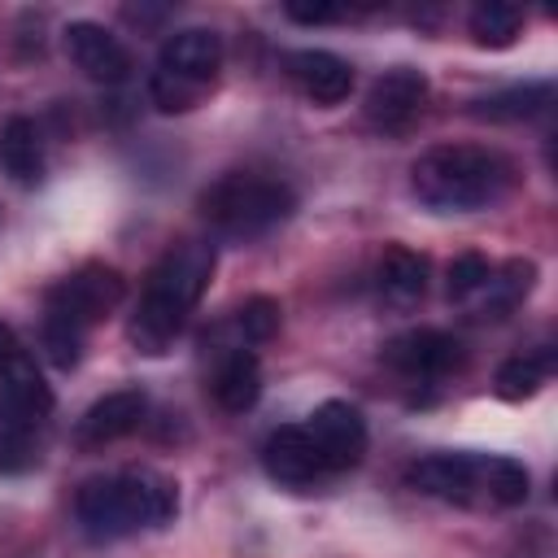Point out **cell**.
Here are the masks:
<instances>
[{
    "label": "cell",
    "mask_w": 558,
    "mask_h": 558,
    "mask_svg": "<svg viewBox=\"0 0 558 558\" xmlns=\"http://www.w3.org/2000/svg\"><path fill=\"white\" fill-rule=\"evenodd\" d=\"M554 105V83H514V87H501V92H488L471 105L475 118H488V122H523V118H536Z\"/></svg>",
    "instance_id": "d6986e66"
},
{
    "label": "cell",
    "mask_w": 558,
    "mask_h": 558,
    "mask_svg": "<svg viewBox=\"0 0 558 558\" xmlns=\"http://www.w3.org/2000/svg\"><path fill=\"white\" fill-rule=\"evenodd\" d=\"M532 283H536V262L514 257V262H506L501 270H488V283H484L480 292H488V310L501 314V310L519 305V301L532 292Z\"/></svg>",
    "instance_id": "603a6c76"
},
{
    "label": "cell",
    "mask_w": 558,
    "mask_h": 558,
    "mask_svg": "<svg viewBox=\"0 0 558 558\" xmlns=\"http://www.w3.org/2000/svg\"><path fill=\"white\" fill-rule=\"evenodd\" d=\"M209 392H214V401H218L227 414L253 410L257 397H262V362H257V353L244 349V344H235V349L218 362V371H214V379H209Z\"/></svg>",
    "instance_id": "9a60e30c"
},
{
    "label": "cell",
    "mask_w": 558,
    "mask_h": 558,
    "mask_svg": "<svg viewBox=\"0 0 558 558\" xmlns=\"http://www.w3.org/2000/svg\"><path fill=\"white\" fill-rule=\"evenodd\" d=\"M410 187L432 214H475L514 187V161L484 144H436L414 161Z\"/></svg>",
    "instance_id": "7a4b0ae2"
},
{
    "label": "cell",
    "mask_w": 558,
    "mask_h": 558,
    "mask_svg": "<svg viewBox=\"0 0 558 558\" xmlns=\"http://www.w3.org/2000/svg\"><path fill=\"white\" fill-rule=\"evenodd\" d=\"M26 357H31V353L22 349L17 331H13L9 323H0V379H4V375H13V371L26 362Z\"/></svg>",
    "instance_id": "f546056e"
},
{
    "label": "cell",
    "mask_w": 558,
    "mask_h": 558,
    "mask_svg": "<svg viewBox=\"0 0 558 558\" xmlns=\"http://www.w3.org/2000/svg\"><path fill=\"white\" fill-rule=\"evenodd\" d=\"M427 100V74L414 70V65H392L384 70L371 87H366V122L379 126V131H405L414 122V113L423 109Z\"/></svg>",
    "instance_id": "ba28073f"
},
{
    "label": "cell",
    "mask_w": 558,
    "mask_h": 558,
    "mask_svg": "<svg viewBox=\"0 0 558 558\" xmlns=\"http://www.w3.org/2000/svg\"><path fill=\"white\" fill-rule=\"evenodd\" d=\"M83 331H74V327H65V323H52V318H44V331H39V344H44V357L57 366V371H70V366H78V357H83Z\"/></svg>",
    "instance_id": "d4e9b609"
},
{
    "label": "cell",
    "mask_w": 558,
    "mask_h": 558,
    "mask_svg": "<svg viewBox=\"0 0 558 558\" xmlns=\"http://www.w3.org/2000/svg\"><path fill=\"white\" fill-rule=\"evenodd\" d=\"M283 70L314 105H340L353 92V65L327 48H296L283 57Z\"/></svg>",
    "instance_id": "4fadbf2b"
},
{
    "label": "cell",
    "mask_w": 558,
    "mask_h": 558,
    "mask_svg": "<svg viewBox=\"0 0 558 558\" xmlns=\"http://www.w3.org/2000/svg\"><path fill=\"white\" fill-rule=\"evenodd\" d=\"M0 170L17 183V187H35L44 179V135L35 126V118L13 113L0 126Z\"/></svg>",
    "instance_id": "e0dca14e"
},
{
    "label": "cell",
    "mask_w": 558,
    "mask_h": 558,
    "mask_svg": "<svg viewBox=\"0 0 558 558\" xmlns=\"http://www.w3.org/2000/svg\"><path fill=\"white\" fill-rule=\"evenodd\" d=\"M279 318H283V310H279L275 296H248L240 305V314H235V327H240V336L248 344H266L279 331Z\"/></svg>",
    "instance_id": "cb8c5ba5"
},
{
    "label": "cell",
    "mask_w": 558,
    "mask_h": 558,
    "mask_svg": "<svg viewBox=\"0 0 558 558\" xmlns=\"http://www.w3.org/2000/svg\"><path fill=\"white\" fill-rule=\"evenodd\" d=\"M262 466H266V475H270L275 484H283V488H305V484H314L318 475H327V471H323V458H318V449H314V440H310V432H305V423L275 427V432L266 436V445H262Z\"/></svg>",
    "instance_id": "7c38bea8"
},
{
    "label": "cell",
    "mask_w": 558,
    "mask_h": 558,
    "mask_svg": "<svg viewBox=\"0 0 558 558\" xmlns=\"http://www.w3.org/2000/svg\"><path fill=\"white\" fill-rule=\"evenodd\" d=\"M488 257H480V253H462V257H453L449 262V275H445V292H449V301H466V296H475L484 283H488Z\"/></svg>",
    "instance_id": "4316f807"
},
{
    "label": "cell",
    "mask_w": 558,
    "mask_h": 558,
    "mask_svg": "<svg viewBox=\"0 0 558 558\" xmlns=\"http://www.w3.org/2000/svg\"><path fill=\"white\" fill-rule=\"evenodd\" d=\"M405 488L436 501H475L480 497V458L475 453H427L405 466Z\"/></svg>",
    "instance_id": "30bf717a"
},
{
    "label": "cell",
    "mask_w": 558,
    "mask_h": 558,
    "mask_svg": "<svg viewBox=\"0 0 558 558\" xmlns=\"http://www.w3.org/2000/svg\"><path fill=\"white\" fill-rule=\"evenodd\" d=\"M74 514L92 541H118L144 527H166L179 514V488L170 475L148 471V466L96 475L78 488Z\"/></svg>",
    "instance_id": "3957f363"
},
{
    "label": "cell",
    "mask_w": 558,
    "mask_h": 558,
    "mask_svg": "<svg viewBox=\"0 0 558 558\" xmlns=\"http://www.w3.org/2000/svg\"><path fill=\"white\" fill-rule=\"evenodd\" d=\"M549 366H554V357H549V349H523V353H514V357H506L501 366H497V397H506V401H523V397H532L545 379H549Z\"/></svg>",
    "instance_id": "44dd1931"
},
{
    "label": "cell",
    "mask_w": 558,
    "mask_h": 558,
    "mask_svg": "<svg viewBox=\"0 0 558 558\" xmlns=\"http://www.w3.org/2000/svg\"><path fill=\"white\" fill-rule=\"evenodd\" d=\"M148 414V397L140 388H118V392H105L100 401H92L78 418V445L87 449H100V445H113L122 436H131Z\"/></svg>",
    "instance_id": "5bb4252c"
},
{
    "label": "cell",
    "mask_w": 558,
    "mask_h": 558,
    "mask_svg": "<svg viewBox=\"0 0 558 558\" xmlns=\"http://www.w3.org/2000/svg\"><path fill=\"white\" fill-rule=\"evenodd\" d=\"M0 392H4L9 427L31 432V427L52 410V388L44 384V375L35 371V362H31V357H26L13 375H4V379H0Z\"/></svg>",
    "instance_id": "ac0fdd59"
},
{
    "label": "cell",
    "mask_w": 558,
    "mask_h": 558,
    "mask_svg": "<svg viewBox=\"0 0 558 558\" xmlns=\"http://www.w3.org/2000/svg\"><path fill=\"white\" fill-rule=\"evenodd\" d=\"M61 44H65V57L74 61V70H83L92 83H122L131 74L126 44L100 22H87V17L70 22L61 31Z\"/></svg>",
    "instance_id": "9c48e42d"
},
{
    "label": "cell",
    "mask_w": 558,
    "mask_h": 558,
    "mask_svg": "<svg viewBox=\"0 0 558 558\" xmlns=\"http://www.w3.org/2000/svg\"><path fill=\"white\" fill-rule=\"evenodd\" d=\"M148 96H153V105H157L161 113H187V109H196V105H201L205 87H196V83H183V78H170V74H157V70H153V78H148Z\"/></svg>",
    "instance_id": "484cf974"
},
{
    "label": "cell",
    "mask_w": 558,
    "mask_h": 558,
    "mask_svg": "<svg viewBox=\"0 0 558 558\" xmlns=\"http://www.w3.org/2000/svg\"><path fill=\"white\" fill-rule=\"evenodd\" d=\"M209 279H214V248L209 244L183 240V244L166 248L161 262L148 270L140 305L126 323V336H131L135 353L161 357L170 349V340L183 331L187 314L201 305Z\"/></svg>",
    "instance_id": "6da1fadb"
},
{
    "label": "cell",
    "mask_w": 558,
    "mask_h": 558,
    "mask_svg": "<svg viewBox=\"0 0 558 558\" xmlns=\"http://www.w3.org/2000/svg\"><path fill=\"white\" fill-rule=\"evenodd\" d=\"M375 288L388 305H414L427 292V257L405 244H388L375 262Z\"/></svg>",
    "instance_id": "2e32d148"
},
{
    "label": "cell",
    "mask_w": 558,
    "mask_h": 558,
    "mask_svg": "<svg viewBox=\"0 0 558 558\" xmlns=\"http://www.w3.org/2000/svg\"><path fill=\"white\" fill-rule=\"evenodd\" d=\"M305 432H310V440L323 458V471H349L366 453V418L349 401H323L310 414Z\"/></svg>",
    "instance_id": "8992f818"
},
{
    "label": "cell",
    "mask_w": 558,
    "mask_h": 558,
    "mask_svg": "<svg viewBox=\"0 0 558 558\" xmlns=\"http://www.w3.org/2000/svg\"><path fill=\"white\" fill-rule=\"evenodd\" d=\"M201 218L231 240H257L270 227H279L283 218H292L296 209V192L275 179V174H257V170H231L222 179H214L201 201H196Z\"/></svg>",
    "instance_id": "277c9868"
},
{
    "label": "cell",
    "mask_w": 558,
    "mask_h": 558,
    "mask_svg": "<svg viewBox=\"0 0 558 558\" xmlns=\"http://www.w3.org/2000/svg\"><path fill=\"white\" fill-rule=\"evenodd\" d=\"M379 357H384L392 371L410 375V379H440V375H449V371L462 366V344H458V336H449V331L410 327V331L392 336V340L379 349Z\"/></svg>",
    "instance_id": "52a82bcc"
},
{
    "label": "cell",
    "mask_w": 558,
    "mask_h": 558,
    "mask_svg": "<svg viewBox=\"0 0 558 558\" xmlns=\"http://www.w3.org/2000/svg\"><path fill=\"white\" fill-rule=\"evenodd\" d=\"M466 31L480 48H510L523 31V9L510 0H480L466 17Z\"/></svg>",
    "instance_id": "ffe728a7"
},
{
    "label": "cell",
    "mask_w": 558,
    "mask_h": 558,
    "mask_svg": "<svg viewBox=\"0 0 558 558\" xmlns=\"http://www.w3.org/2000/svg\"><path fill=\"white\" fill-rule=\"evenodd\" d=\"M126 296V279L105 262H83L65 279H57L44 296V318L65 323L74 331H92L100 318H109Z\"/></svg>",
    "instance_id": "5b68a950"
},
{
    "label": "cell",
    "mask_w": 558,
    "mask_h": 558,
    "mask_svg": "<svg viewBox=\"0 0 558 558\" xmlns=\"http://www.w3.org/2000/svg\"><path fill=\"white\" fill-rule=\"evenodd\" d=\"M31 462H35L31 436L22 427H4L0 432V471H26Z\"/></svg>",
    "instance_id": "f1b7e54d"
},
{
    "label": "cell",
    "mask_w": 558,
    "mask_h": 558,
    "mask_svg": "<svg viewBox=\"0 0 558 558\" xmlns=\"http://www.w3.org/2000/svg\"><path fill=\"white\" fill-rule=\"evenodd\" d=\"M218 65H222V35L209 26H183V31L166 35V44L157 52V74H170V78H183L196 87H209Z\"/></svg>",
    "instance_id": "8fae6325"
},
{
    "label": "cell",
    "mask_w": 558,
    "mask_h": 558,
    "mask_svg": "<svg viewBox=\"0 0 558 558\" xmlns=\"http://www.w3.org/2000/svg\"><path fill=\"white\" fill-rule=\"evenodd\" d=\"M480 497L493 506H519L527 497V466L514 458H480Z\"/></svg>",
    "instance_id": "7402d4cb"
},
{
    "label": "cell",
    "mask_w": 558,
    "mask_h": 558,
    "mask_svg": "<svg viewBox=\"0 0 558 558\" xmlns=\"http://www.w3.org/2000/svg\"><path fill=\"white\" fill-rule=\"evenodd\" d=\"M283 13L292 17V22H301V26H327V22H344L353 9H344V4H327V0H288L283 4Z\"/></svg>",
    "instance_id": "83f0119b"
}]
</instances>
